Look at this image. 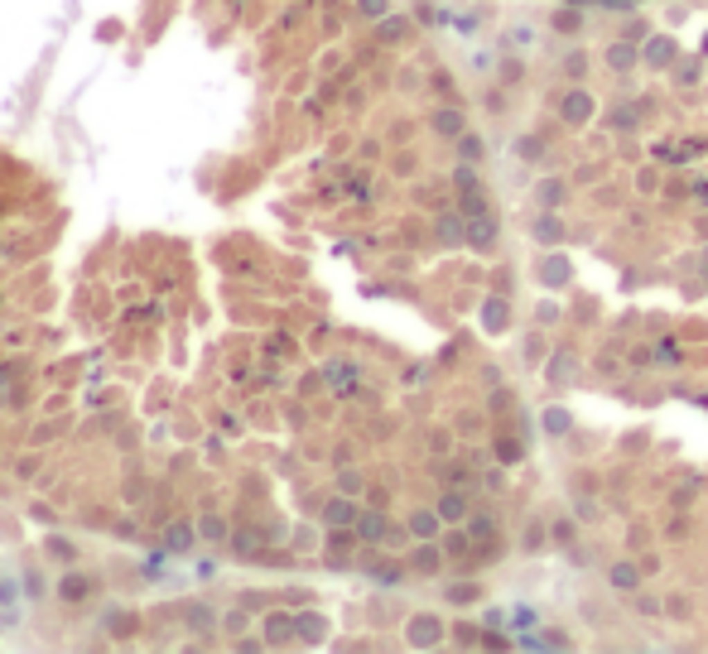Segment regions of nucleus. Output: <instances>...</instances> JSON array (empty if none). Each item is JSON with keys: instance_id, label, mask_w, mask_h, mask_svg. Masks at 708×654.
I'll return each instance as SVG.
<instances>
[{"instance_id": "nucleus-4", "label": "nucleus", "mask_w": 708, "mask_h": 654, "mask_svg": "<svg viewBox=\"0 0 708 654\" xmlns=\"http://www.w3.org/2000/svg\"><path fill=\"white\" fill-rule=\"evenodd\" d=\"M188 544H193V529H188V525H174V529H169V549L179 554V549H188Z\"/></svg>"}, {"instance_id": "nucleus-1", "label": "nucleus", "mask_w": 708, "mask_h": 654, "mask_svg": "<svg viewBox=\"0 0 708 654\" xmlns=\"http://www.w3.org/2000/svg\"><path fill=\"white\" fill-rule=\"evenodd\" d=\"M92 587H97L92 577H82V572H73V577H63V582H58V597L78 606V601H87V597H92Z\"/></svg>"}, {"instance_id": "nucleus-2", "label": "nucleus", "mask_w": 708, "mask_h": 654, "mask_svg": "<svg viewBox=\"0 0 708 654\" xmlns=\"http://www.w3.org/2000/svg\"><path fill=\"white\" fill-rule=\"evenodd\" d=\"M48 558H58V563H78V544H73V539H48Z\"/></svg>"}, {"instance_id": "nucleus-3", "label": "nucleus", "mask_w": 708, "mask_h": 654, "mask_svg": "<svg viewBox=\"0 0 708 654\" xmlns=\"http://www.w3.org/2000/svg\"><path fill=\"white\" fill-rule=\"evenodd\" d=\"M184 616H188V626H193L198 635H202V630H212V611H207V606H198V601H193V606H188Z\"/></svg>"}, {"instance_id": "nucleus-5", "label": "nucleus", "mask_w": 708, "mask_h": 654, "mask_svg": "<svg viewBox=\"0 0 708 654\" xmlns=\"http://www.w3.org/2000/svg\"><path fill=\"white\" fill-rule=\"evenodd\" d=\"M202 534H207V539H222V534H227V529H222V525H217V520H202Z\"/></svg>"}]
</instances>
